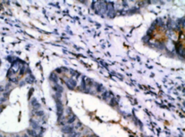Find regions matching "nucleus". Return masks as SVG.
I'll list each match as a JSON object with an SVG mask.
<instances>
[{"label":"nucleus","mask_w":185,"mask_h":137,"mask_svg":"<svg viewBox=\"0 0 185 137\" xmlns=\"http://www.w3.org/2000/svg\"><path fill=\"white\" fill-rule=\"evenodd\" d=\"M150 38L157 41L158 43H164L166 41V32L165 30L161 26L155 27L151 33H150Z\"/></svg>","instance_id":"f257e3e1"}]
</instances>
